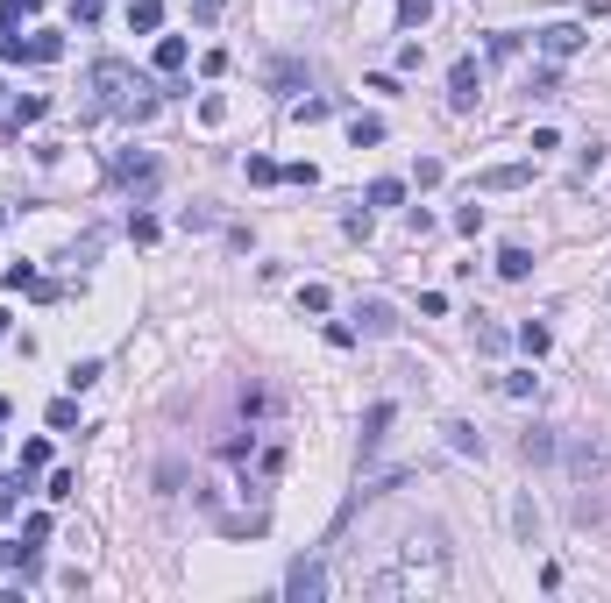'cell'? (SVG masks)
Wrapping results in <instances>:
<instances>
[{"instance_id": "277c9868", "label": "cell", "mask_w": 611, "mask_h": 603, "mask_svg": "<svg viewBox=\"0 0 611 603\" xmlns=\"http://www.w3.org/2000/svg\"><path fill=\"white\" fill-rule=\"evenodd\" d=\"M285 597H292V603H320V597H327V575H320L313 561H299V568L285 575Z\"/></svg>"}, {"instance_id": "1f68e13d", "label": "cell", "mask_w": 611, "mask_h": 603, "mask_svg": "<svg viewBox=\"0 0 611 603\" xmlns=\"http://www.w3.org/2000/svg\"><path fill=\"white\" fill-rule=\"evenodd\" d=\"M0 334H7V305H0Z\"/></svg>"}, {"instance_id": "52a82bcc", "label": "cell", "mask_w": 611, "mask_h": 603, "mask_svg": "<svg viewBox=\"0 0 611 603\" xmlns=\"http://www.w3.org/2000/svg\"><path fill=\"white\" fill-rule=\"evenodd\" d=\"M392 419H399V404H370V419H363V454H377V447H384Z\"/></svg>"}, {"instance_id": "cb8c5ba5", "label": "cell", "mask_w": 611, "mask_h": 603, "mask_svg": "<svg viewBox=\"0 0 611 603\" xmlns=\"http://www.w3.org/2000/svg\"><path fill=\"white\" fill-rule=\"evenodd\" d=\"M29 285H36V270H29V263H14V270L0 277V292H29Z\"/></svg>"}, {"instance_id": "603a6c76", "label": "cell", "mask_w": 611, "mask_h": 603, "mask_svg": "<svg viewBox=\"0 0 611 603\" xmlns=\"http://www.w3.org/2000/svg\"><path fill=\"white\" fill-rule=\"evenodd\" d=\"M65 384H72V391H93V384H100V362H72V377H65Z\"/></svg>"}, {"instance_id": "7402d4cb", "label": "cell", "mask_w": 611, "mask_h": 603, "mask_svg": "<svg viewBox=\"0 0 611 603\" xmlns=\"http://www.w3.org/2000/svg\"><path fill=\"white\" fill-rule=\"evenodd\" d=\"M242 171H249V185H278V164H271V157H249Z\"/></svg>"}, {"instance_id": "4316f807", "label": "cell", "mask_w": 611, "mask_h": 603, "mask_svg": "<svg viewBox=\"0 0 611 603\" xmlns=\"http://www.w3.org/2000/svg\"><path fill=\"white\" fill-rule=\"evenodd\" d=\"M505 398H533V369H512V377H505Z\"/></svg>"}, {"instance_id": "2e32d148", "label": "cell", "mask_w": 611, "mask_h": 603, "mask_svg": "<svg viewBox=\"0 0 611 603\" xmlns=\"http://www.w3.org/2000/svg\"><path fill=\"white\" fill-rule=\"evenodd\" d=\"M547 341H555V334H547L540 319H526V327H519V348H526V355H547Z\"/></svg>"}, {"instance_id": "f1b7e54d", "label": "cell", "mask_w": 611, "mask_h": 603, "mask_svg": "<svg viewBox=\"0 0 611 603\" xmlns=\"http://www.w3.org/2000/svg\"><path fill=\"white\" fill-rule=\"evenodd\" d=\"M292 114H299V121H327V114H334V100H299Z\"/></svg>"}, {"instance_id": "ba28073f", "label": "cell", "mask_w": 611, "mask_h": 603, "mask_svg": "<svg viewBox=\"0 0 611 603\" xmlns=\"http://www.w3.org/2000/svg\"><path fill=\"white\" fill-rule=\"evenodd\" d=\"M441 433H448V447H455V454H484V433H477L469 419H448Z\"/></svg>"}, {"instance_id": "4fadbf2b", "label": "cell", "mask_w": 611, "mask_h": 603, "mask_svg": "<svg viewBox=\"0 0 611 603\" xmlns=\"http://www.w3.org/2000/svg\"><path fill=\"white\" fill-rule=\"evenodd\" d=\"M356 319H363V327H370V334H399V312H392V305H363V312H356Z\"/></svg>"}, {"instance_id": "6da1fadb", "label": "cell", "mask_w": 611, "mask_h": 603, "mask_svg": "<svg viewBox=\"0 0 611 603\" xmlns=\"http://www.w3.org/2000/svg\"><path fill=\"white\" fill-rule=\"evenodd\" d=\"M86 93H93L100 114H121V121H150V114H157V86H150L142 72L114 64V57H100V64L86 72Z\"/></svg>"}, {"instance_id": "e575fe53", "label": "cell", "mask_w": 611, "mask_h": 603, "mask_svg": "<svg viewBox=\"0 0 611 603\" xmlns=\"http://www.w3.org/2000/svg\"><path fill=\"white\" fill-rule=\"evenodd\" d=\"M0 93H7V86H0Z\"/></svg>"}, {"instance_id": "9a60e30c", "label": "cell", "mask_w": 611, "mask_h": 603, "mask_svg": "<svg viewBox=\"0 0 611 603\" xmlns=\"http://www.w3.org/2000/svg\"><path fill=\"white\" fill-rule=\"evenodd\" d=\"M185 57H193V50H185V36H164V43H157V72H178Z\"/></svg>"}, {"instance_id": "e0dca14e", "label": "cell", "mask_w": 611, "mask_h": 603, "mask_svg": "<svg viewBox=\"0 0 611 603\" xmlns=\"http://www.w3.org/2000/svg\"><path fill=\"white\" fill-rule=\"evenodd\" d=\"M526 462H555V433H547V426L526 433Z\"/></svg>"}, {"instance_id": "44dd1931", "label": "cell", "mask_w": 611, "mask_h": 603, "mask_svg": "<svg viewBox=\"0 0 611 603\" xmlns=\"http://www.w3.org/2000/svg\"><path fill=\"white\" fill-rule=\"evenodd\" d=\"M399 21L419 29V21H434V0H399Z\"/></svg>"}, {"instance_id": "8fae6325", "label": "cell", "mask_w": 611, "mask_h": 603, "mask_svg": "<svg viewBox=\"0 0 611 603\" xmlns=\"http://www.w3.org/2000/svg\"><path fill=\"white\" fill-rule=\"evenodd\" d=\"M477 185H484V192H512V185H526V164H498V171H484Z\"/></svg>"}, {"instance_id": "5bb4252c", "label": "cell", "mask_w": 611, "mask_h": 603, "mask_svg": "<svg viewBox=\"0 0 611 603\" xmlns=\"http://www.w3.org/2000/svg\"><path fill=\"white\" fill-rule=\"evenodd\" d=\"M43 114H50V100H43V93H29V100H14V106H7V121H14V128H29V121H43Z\"/></svg>"}, {"instance_id": "d4e9b609", "label": "cell", "mask_w": 611, "mask_h": 603, "mask_svg": "<svg viewBox=\"0 0 611 603\" xmlns=\"http://www.w3.org/2000/svg\"><path fill=\"white\" fill-rule=\"evenodd\" d=\"M50 462V440H22V469H43Z\"/></svg>"}, {"instance_id": "4dcf8cb0", "label": "cell", "mask_w": 611, "mask_h": 603, "mask_svg": "<svg viewBox=\"0 0 611 603\" xmlns=\"http://www.w3.org/2000/svg\"><path fill=\"white\" fill-rule=\"evenodd\" d=\"M220 7H228V0H200L193 14H200V21H220Z\"/></svg>"}, {"instance_id": "484cf974", "label": "cell", "mask_w": 611, "mask_h": 603, "mask_svg": "<svg viewBox=\"0 0 611 603\" xmlns=\"http://www.w3.org/2000/svg\"><path fill=\"white\" fill-rule=\"evenodd\" d=\"M278 178H285V185H320V171H313V164H285Z\"/></svg>"}, {"instance_id": "d6a6232c", "label": "cell", "mask_w": 611, "mask_h": 603, "mask_svg": "<svg viewBox=\"0 0 611 603\" xmlns=\"http://www.w3.org/2000/svg\"><path fill=\"white\" fill-rule=\"evenodd\" d=\"M0 227H7V213H0Z\"/></svg>"}, {"instance_id": "d590c367", "label": "cell", "mask_w": 611, "mask_h": 603, "mask_svg": "<svg viewBox=\"0 0 611 603\" xmlns=\"http://www.w3.org/2000/svg\"><path fill=\"white\" fill-rule=\"evenodd\" d=\"M0 447H7V440H0Z\"/></svg>"}, {"instance_id": "836d02e7", "label": "cell", "mask_w": 611, "mask_h": 603, "mask_svg": "<svg viewBox=\"0 0 611 603\" xmlns=\"http://www.w3.org/2000/svg\"><path fill=\"white\" fill-rule=\"evenodd\" d=\"M0 412H7V398H0Z\"/></svg>"}, {"instance_id": "83f0119b", "label": "cell", "mask_w": 611, "mask_h": 603, "mask_svg": "<svg viewBox=\"0 0 611 603\" xmlns=\"http://www.w3.org/2000/svg\"><path fill=\"white\" fill-rule=\"evenodd\" d=\"M327 299H334L327 285H306V292H299V305H306V312H327Z\"/></svg>"}, {"instance_id": "ffe728a7", "label": "cell", "mask_w": 611, "mask_h": 603, "mask_svg": "<svg viewBox=\"0 0 611 603\" xmlns=\"http://www.w3.org/2000/svg\"><path fill=\"white\" fill-rule=\"evenodd\" d=\"M406 200V185H399V178H377V185H370V206H399Z\"/></svg>"}, {"instance_id": "9c48e42d", "label": "cell", "mask_w": 611, "mask_h": 603, "mask_svg": "<svg viewBox=\"0 0 611 603\" xmlns=\"http://www.w3.org/2000/svg\"><path fill=\"white\" fill-rule=\"evenodd\" d=\"M349 142H356V149H377V142H384V121H377V114H356V121H349Z\"/></svg>"}, {"instance_id": "7c38bea8", "label": "cell", "mask_w": 611, "mask_h": 603, "mask_svg": "<svg viewBox=\"0 0 611 603\" xmlns=\"http://www.w3.org/2000/svg\"><path fill=\"white\" fill-rule=\"evenodd\" d=\"M498 277H512V285H519V277H533V256H526L519 242H512V249H498Z\"/></svg>"}, {"instance_id": "d6986e66", "label": "cell", "mask_w": 611, "mask_h": 603, "mask_svg": "<svg viewBox=\"0 0 611 603\" xmlns=\"http://www.w3.org/2000/svg\"><path fill=\"white\" fill-rule=\"evenodd\" d=\"M22 490H29L22 476H0V518H14V511H22Z\"/></svg>"}, {"instance_id": "7a4b0ae2", "label": "cell", "mask_w": 611, "mask_h": 603, "mask_svg": "<svg viewBox=\"0 0 611 603\" xmlns=\"http://www.w3.org/2000/svg\"><path fill=\"white\" fill-rule=\"evenodd\" d=\"M114 178H121L135 200H150V192H157V157H150V149H121V157H114Z\"/></svg>"}, {"instance_id": "3957f363", "label": "cell", "mask_w": 611, "mask_h": 603, "mask_svg": "<svg viewBox=\"0 0 611 603\" xmlns=\"http://www.w3.org/2000/svg\"><path fill=\"white\" fill-rule=\"evenodd\" d=\"M477 100H484V72H477V57H455V72H448V106L469 114Z\"/></svg>"}, {"instance_id": "30bf717a", "label": "cell", "mask_w": 611, "mask_h": 603, "mask_svg": "<svg viewBox=\"0 0 611 603\" xmlns=\"http://www.w3.org/2000/svg\"><path fill=\"white\" fill-rule=\"evenodd\" d=\"M128 29H164V0H128Z\"/></svg>"}, {"instance_id": "5b68a950", "label": "cell", "mask_w": 611, "mask_h": 603, "mask_svg": "<svg viewBox=\"0 0 611 603\" xmlns=\"http://www.w3.org/2000/svg\"><path fill=\"white\" fill-rule=\"evenodd\" d=\"M576 50H583V29H576V21L540 29V57H576Z\"/></svg>"}, {"instance_id": "8992f818", "label": "cell", "mask_w": 611, "mask_h": 603, "mask_svg": "<svg viewBox=\"0 0 611 603\" xmlns=\"http://www.w3.org/2000/svg\"><path fill=\"white\" fill-rule=\"evenodd\" d=\"M57 57H65V36H57V29H36V36L22 43V64H57Z\"/></svg>"}, {"instance_id": "ac0fdd59", "label": "cell", "mask_w": 611, "mask_h": 603, "mask_svg": "<svg viewBox=\"0 0 611 603\" xmlns=\"http://www.w3.org/2000/svg\"><path fill=\"white\" fill-rule=\"evenodd\" d=\"M43 419H50L57 433H72V426H79V398H57V404H50V412H43Z\"/></svg>"}, {"instance_id": "f546056e", "label": "cell", "mask_w": 611, "mask_h": 603, "mask_svg": "<svg viewBox=\"0 0 611 603\" xmlns=\"http://www.w3.org/2000/svg\"><path fill=\"white\" fill-rule=\"evenodd\" d=\"M72 21H86V29H93V21H100V0H72Z\"/></svg>"}]
</instances>
